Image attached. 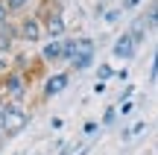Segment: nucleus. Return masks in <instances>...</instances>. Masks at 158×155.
<instances>
[{
	"mask_svg": "<svg viewBox=\"0 0 158 155\" xmlns=\"http://www.w3.org/2000/svg\"><path fill=\"white\" fill-rule=\"evenodd\" d=\"M29 123V114L21 108V105H9V117H6V129L3 132L6 135H18L23 126Z\"/></svg>",
	"mask_w": 158,
	"mask_h": 155,
	"instance_id": "1",
	"label": "nucleus"
},
{
	"mask_svg": "<svg viewBox=\"0 0 158 155\" xmlns=\"http://www.w3.org/2000/svg\"><path fill=\"white\" fill-rule=\"evenodd\" d=\"M91 59H94V41L82 38V41H79V53H76V59H73V67L76 70H85L91 64Z\"/></svg>",
	"mask_w": 158,
	"mask_h": 155,
	"instance_id": "2",
	"label": "nucleus"
},
{
	"mask_svg": "<svg viewBox=\"0 0 158 155\" xmlns=\"http://www.w3.org/2000/svg\"><path fill=\"white\" fill-rule=\"evenodd\" d=\"M135 50H138V41L132 38L129 32H123L117 38V44H114V56H117V59H132V56H135Z\"/></svg>",
	"mask_w": 158,
	"mask_h": 155,
	"instance_id": "3",
	"label": "nucleus"
},
{
	"mask_svg": "<svg viewBox=\"0 0 158 155\" xmlns=\"http://www.w3.org/2000/svg\"><path fill=\"white\" fill-rule=\"evenodd\" d=\"M64 85H68V73H56V76H50V79H47L44 94H47V97H56V94L64 91Z\"/></svg>",
	"mask_w": 158,
	"mask_h": 155,
	"instance_id": "4",
	"label": "nucleus"
},
{
	"mask_svg": "<svg viewBox=\"0 0 158 155\" xmlns=\"http://www.w3.org/2000/svg\"><path fill=\"white\" fill-rule=\"evenodd\" d=\"M21 35H23L27 41H38V38H41V27H38V21L27 18V21H23V27H21Z\"/></svg>",
	"mask_w": 158,
	"mask_h": 155,
	"instance_id": "5",
	"label": "nucleus"
},
{
	"mask_svg": "<svg viewBox=\"0 0 158 155\" xmlns=\"http://www.w3.org/2000/svg\"><path fill=\"white\" fill-rule=\"evenodd\" d=\"M6 91H9L12 100H21L23 97V79L21 76H9V79H6Z\"/></svg>",
	"mask_w": 158,
	"mask_h": 155,
	"instance_id": "6",
	"label": "nucleus"
},
{
	"mask_svg": "<svg viewBox=\"0 0 158 155\" xmlns=\"http://www.w3.org/2000/svg\"><path fill=\"white\" fill-rule=\"evenodd\" d=\"M59 56H64V44L62 41H50V44L44 47V59L47 62H56Z\"/></svg>",
	"mask_w": 158,
	"mask_h": 155,
	"instance_id": "7",
	"label": "nucleus"
},
{
	"mask_svg": "<svg viewBox=\"0 0 158 155\" xmlns=\"http://www.w3.org/2000/svg\"><path fill=\"white\" fill-rule=\"evenodd\" d=\"M47 32H50L53 38H59V35L64 32V21H62V15H53L50 21H47Z\"/></svg>",
	"mask_w": 158,
	"mask_h": 155,
	"instance_id": "8",
	"label": "nucleus"
},
{
	"mask_svg": "<svg viewBox=\"0 0 158 155\" xmlns=\"http://www.w3.org/2000/svg\"><path fill=\"white\" fill-rule=\"evenodd\" d=\"M143 23H147V29H155V27H158V0L147 9V15H143Z\"/></svg>",
	"mask_w": 158,
	"mask_h": 155,
	"instance_id": "9",
	"label": "nucleus"
},
{
	"mask_svg": "<svg viewBox=\"0 0 158 155\" xmlns=\"http://www.w3.org/2000/svg\"><path fill=\"white\" fill-rule=\"evenodd\" d=\"M9 44H12V29H3V27H0V50H6Z\"/></svg>",
	"mask_w": 158,
	"mask_h": 155,
	"instance_id": "10",
	"label": "nucleus"
},
{
	"mask_svg": "<svg viewBox=\"0 0 158 155\" xmlns=\"http://www.w3.org/2000/svg\"><path fill=\"white\" fill-rule=\"evenodd\" d=\"M158 79V50H155V59H152V70H149V82Z\"/></svg>",
	"mask_w": 158,
	"mask_h": 155,
	"instance_id": "11",
	"label": "nucleus"
},
{
	"mask_svg": "<svg viewBox=\"0 0 158 155\" xmlns=\"http://www.w3.org/2000/svg\"><path fill=\"white\" fill-rule=\"evenodd\" d=\"M6 6H9V12H15V9H23L27 0H6Z\"/></svg>",
	"mask_w": 158,
	"mask_h": 155,
	"instance_id": "12",
	"label": "nucleus"
},
{
	"mask_svg": "<svg viewBox=\"0 0 158 155\" xmlns=\"http://www.w3.org/2000/svg\"><path fill=\"white\" fill-rule=\"evenodd\" d=\"M114 117H117V108H108V111H106V117H102V123L108 126V123H114Z\"/></svg>",
	"mask_w": 158,
	"mask_h": 155,
	"instance_id": "13",
	"label": "nucleus"
},
{
	"mask_svg": "<svg viewBox=\"0 0 158 155\" xmlns=\"http://www.w3.org/2000/svg\"><path fill=\"white\" fill-rule=\"evenodd\" d=\"M6 117H9V105H6V108H0V132L6 129Z\"/></svg>",
	"mask_w": 158,
	"mask_h": 155,
	"instance_id": "14",
	"label": "nucleus"
},
{
	"mask_svg": "<svg viewBox=\"0 0 158 155\" xmlns=\"http://www.w3.org/2000/svg\"><path fill=\"white\" fill-rule=\"evenodd\" d=\"M6 15H9V6H6V0H0V23L6 21Z\"/></svg>",
	"mask_w": 158,
	"mask_h": 155,
	"instance_id": "15",
	"label": "nucleus"
},
{
	"mask_svg": "<svg viewBox=\"0 0 158 155\" xmlns=\"http://www.w3.org/2000/svg\"><path fill=\"white\" fill-rule=\"evenodd\" d=\"M108 76H111V67H108V64H102V67H100V82L108 79Z\"/></svg>",
	"mask_w": 158,
	"mask_h": 155,
	"instance_id": "16",
	"label": "nucleus"
},
{
	"mask_svg": "<svg viewBox=\"0 0 158 155\" xmlns=\"http://www.w3.org/2000/svg\"><path fill=\"white\" fill-rule=\"evenodd\" d=\"M117 18H120V9H111V12H108V15H106V21L111 23V21H117Z\"/></svg>",
	"mask_w": 158,
	"mask_h": 155,
	"instance_id": "17",
	"label": "nucleus"
},
{
	"mask_svg": "<svg viewBox=\"0 0 158 155\" xmlns=\"http://www.w3.org/2000/svg\"><path fill=\"white\" fill-rule=\"evenodd\" d=\"M138 3H141V0H123V9H135Z\"/></svg>",
	"mask_w": 158,
	"mask_h": 155,
	"instance_id": "18",
	"label": "nucleus"
}]
</instances>
